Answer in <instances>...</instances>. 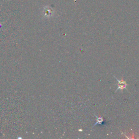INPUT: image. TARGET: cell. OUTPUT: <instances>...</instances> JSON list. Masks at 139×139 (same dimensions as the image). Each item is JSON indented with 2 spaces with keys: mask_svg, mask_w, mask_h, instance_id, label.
I'll list each match as a JSON object with an SVG mask.
<instances>
[{
  "mask_svg": "<svg viewBox=\"0 0 139 139\" xmlns=\"http://www.w3.org/2000/svg\"><path fill=\"white\" fill-rule=\"evenodd\" d=\"M114 77L115 78V79H116L117 81H118V83H117L118 88L116 90V91H117V90H121V91H122L123 90L125 89L127 90V84L126 81L124 80L123 79H122L121 80L118 79L116 77H115V76H114Z\"/></svg>",
  "mask_w": 139,
  "mask_h": 139,
  "instance_id": "1",
  "label": "cell"
},
{
  "mask_svg": "<svg viewBox=\"0 0 139 139\" xmlns=\"http://www.w3.org/2000/svg\"><path fill=\"white\" fill-rule=\"evenodd\" d=\"M96 123L94 125V126L97 125V124H98V125H99V124H101L103 122V121H104L102 117H97L96 116ZM94 126H93V127H94Z\"/></svg>",
  "mask_w": 139,
  "mask_h": 139,
  "instance_id": "2",
  "label": "cell"
}]
</instances>
